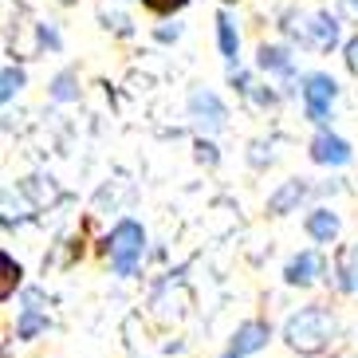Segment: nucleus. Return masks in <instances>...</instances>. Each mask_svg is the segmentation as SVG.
I'll return each mask as SVG.
<instances>
[{
	"label": "nucleus",
	"mask_w": 358,
	"mask_h": 358,
	"mask_svg": "<svg viewBox=\"0 0 358 358\" xmlns=\"http://www.w3.org/2000/svg\"><path fill=\"white\" fill-rule=\"evenodd\" d=\"M338 40H343V28L331 12H311L299 28V43L315 48V52H331V48H338Z\"/></svg>",
	"instance_id": "nucleus-6"
},
{
	"label": "nucleus",
	"mask_w": 358,
	"mask_h": 358,
	"mask_svg": "<svg viewBox=\"0 0 358 358\" xmlns=\"http://www.w3.org/2000/svg\"><path fill=\"white\" fill-rule=\"evenodd\" d=\"M142 4H146V8H154L158 16H169V12H181L189 0H142Z\"/></svg>",
	"instance_id": "nucleus-18"
},
{
	"label": "nucleus",
	"mask_w": 358,
	"mask_h": 358,
	"mask_svg": "<svg viewBox=\"0 0 358 358\" xmlns=\"http://www.w3.org/2000/svg\"><path fill=\"white\" fill-rule=\"evenodd\" d=\"M307 154H311V162L323 169H343L355 162V150H350V142L343 134H335V130H315V138H311V146H307Z\"/></svg>",
	"instance_id": "nucleus-5"
},
{
	"label": "nucleus",
	"mask_w": 358,
	"mask_h": 358,
	"mask_svg": "<svg viewBox=\"0 0 358 358\" xmlns=\"http://www.w3.org/2000/svg\"><path fill=\"white\" fill-rule=\"evenodd\" d=\"M338 287H343L347 295H358V244L347 248L343 260H338Z\"/></svg>",
	"instance_id": "nucleus-14"
},
{
	"label": "nucleus",
	"mask_w": 358,
	"mask_h": 358,
	"mask_svg": "<svg viewBox=\"0 0 358 358\" xmlns=\"http://www.w3.org/2000/svg\"><path fill=\"white\" fill-rule=\"evenodd\" d=\"M48 327H52L48 311L36 307V303H28V307H20V315H16V338H20V343H32V338H40Z\"/></svg>",
	"instance_id": "nucleus-13"
},
{
	"label": "nucleus",
	"mask_w": 358,
	"mask_h": 358,
	"mask_svg": "<svg viewBox=\"0 0 358 358\" xmlns=\"http://www.w3.org/2000/svg\"><path fill=\"white\" fill-rule=\"evenodd\" d=\"M0 268H4V287H0V299H12V292L20 287V275L24 268L12 260V252H0Z\"/></svg>",
	"instance_id": "nucleus-17"
},
{
	"label": "nucleus",
	"mask_w": 358,
	"mask_h": 358,
	"mask_svg": "<svg viewBox=\"0 0 358 358\" xmlns=\"http://www.w3.org/2000/svg\"><path fill=\"white\" fill-rule=\"evenodd\" d=\"M347 4H350V12H355V16H358V0H347Z\"/></svg>",
	"instance_id": "nucleus-24"
},
{
	"label": "nucleus",
	"mask_w": 358,
	"mask_h": 358,
	"mask_svg": "<svg viewBox=\"0 0 358 358\" xmlns=\"http://www.w3.org/2000/svg\"><path fill=\"white\" fill-rule=\"evenodd\" d=\"M146 224L134 221V217H122L115 229L106 232V256H110V272L118 280H134L142 272V260H146Z\"/></svg>",
	"instance_id": "nucleus-2"
},
{
	"label": "nucleus",
	"mask_w": 358,
	"mask_h": 358,
	"mask_svg": "<svg viewBox=\"0 0 358 358\" xmlns=\"http://www.w3.org/2000/svg\"><path fill=\"white\" fill-rule=\"evenodd\" d=\"M48 95H52L55 103H75V99H79V75H75V71H59L52 79V91H48Z\"/></svg>",
	"instance_id": "nucleus-16"
},
{
	"label": "nucleus",
	"mask_w": 358,
	"mask_h": 358,
	"mask_svg": "<svg viewBox=\"0 0 358 358\" xmlns=\"http://www.w3.org/2000/svg\"><path fill=\"white\" fill-rule=\"evenodd\" d=\"M40 40L48 43L52 52H59V48H64V40H59V32H55V24H52V20H48V24H40Z\"/></svg>",
	"instance_id": "nucleus-20"
},
{
	"label": "nucleus",
	"mask_w": 358,
	"mask_h": 358,
	"mask_svg": "<svg viewBox=\"0 0 358 358\" xmlns=\"http://www.w3.org/2000/svg\"><path fill=\"white\" fill-rule=\"evenodd\" d=\"M303 232L311 236L315 244H335L338 232H343V221H338L335 209H327V205H319V209H311L303 217Z\"/></svg>",
	"instance_id": "nucleus-10"
},
{
	"label": "nucleus",
	"mask_w": 358,
	"mask_h": 358,
	"mask_svg": "<svg viewBox=\"0 0 358 358\" xmlns=\"http://www.w3.org/2000/svg\"><path fill=\"white\" fill-rule=\"evenodd\" d=\"M335 311L323 303H307L299 307V311H292V315L284 319V343L287 350H295V355L303 358H315L323 355L327 347H331V338H335Z\"/></svg>",
	"instance_id": "nucleus-1"
},
{
	"label": "nucleus",
	"mask_w": 358,
	"mask_h": 358,
	"mask_svg": "<svg viewBox=\"0 0 358 358\" xmlns=\"http://www.w3.org/2000/svg\"><path fill=\"white\" fill-rule=\"evenodd\" d=\"M59 4H75V0H59Z\"/></svg>",
	"instance_id": "nucleus-25"
},
{
	"label": "nucleus",
	"mask_w": 358,
	"mask_h": 358,
	"mask_svg": "<svg viewBox=\"0 0 358 358\" xmlns=\"http://www.w3.org/2000/svg\"><path fill=\"white\" fill-rule=\"evenodd\" d=\"M323 272H327L323 252H319V248H299V252L284 264V284L287 287H311V284H319Z\"/></svg>",
	"instance_id": "nucleus-7"
},
{
	"label": "nucleus",
	"mask_w": 358,
	"mask_h": 358,
	"mask_svg": "<svg viewBox=\"0 0 358 358\" xmlns=\"http://www.w3.org/2000/svg\"><path fill=\"white\" fill-rule=\"evenodd\" d=\"M256 67H260L264 75H272V79H284V83L295 79V55H292L287 43H260Z\"/></svg>",
	"instance_id": "nucleus-8"
},
{
	"label": "nucleus",
	"mask_w": 358,
	"mask_h": 358,
	"mask_svg": "<svg viewBox=\"0 0 358 358\" xmlns=\"http://www.w3.org/2000/svg\"><path fill=\"white\" fill-rule=\"evenodd\" d=\"M197 158H201V162H209V166H217V146L201 138V142H197Z\"/></svg>",
	"instance_id": "nucleus-21"
},
{
	"label": "nucleus",
	"mask_w": 358,
	"mask_h": 358,
	"mask_svg": "<svg viewBox=\"0 0 358 358\" xmlns=\"http://www.w3.org/2000/svg\"><path fill=\"white\" fill-rule=\"evenodd\" d=\"M221 358H244V355H236V350H232V347H229V350H224V355H221Z\"/></svg>",
	"instance_id": "nucleus-23"
},
{
	"label": "nucleus",
	"mask_w": 358,
	"mask_h": 358,
	"mask_svg": "<svg viewBox=\"0 0 358 358\" xmlns=\"http://www.w3.org/2000/svg\"><path fill=\"white\" fill-rule=\"evenodd\" d=\"M303 197H307V181L303 178H287L268 193V213H272V217H287V213L299 209Z\"/></svg>",
	"instance_id": "nucleus-11"
},
{
	"label": "nucleus",
	"mask_w": 358,
	"mask_h": 358,
	"mask_svg": "<svg viewBox=\"0 0 358 358\" xmlns=\"http://www.w3.org/2000/svg\"><path fill=\"white\" fill-rule=\"evenodd\" d=\"M24 87H28V71H24V67L8 64L4 71H0V99H4V103H12Z\"/></svg>",
	"instance_id": "nucleus-15"
},
{
	"label": "nucleus",
	"mask_w": 358,
	"mask_h": 358,
	"mask_svg": "<svg viewBox=\"0 0 358 358\" xmlns=\"http://www.w3.org/2000/svg\"><path fill=\"white\" fill-rule=\"evenodd\" d=\"M299 99H303L307 122H315L319 130H327V118H331L335 99H338V83L327 71H307L299 79Z\"/></svg>",
	"instance_id": "nucleus-3"
},
{
	"label": "nucleus",
	"mask_w": 358,
	"mask_h": 358,
	"mask_svg": "<svg viewBox=\"0 0 358 358\" xmlns=\"http://www.w3.org/2000/svg\"><path fill=\"white\" fill-rule=\"evenodd\" d=\"M268 343H272V323H264V319H244L236 331H232V343L229 347L236 350V355H260V350H268Z\"/></svg>",
	"instance_id": "nucleus-9"
},
{
	"label": "nucleus",
	"mask_w": 358,
	"mask_h": 358,
	"mask_svg": "<svg viewBox=\"0 0 358 358\" xmlns=\"http://www.w3.org/2000/svg\"><path fill=\"white\" fill-rule=\"evenodd\" d=\"M189 118H193V127H197L201 134H221V130L229 127V106L221 103L217 91L197 87V91L189 95Z\"/></svg>",
	"instance_id": "nucleus-4"
},
{
	"label": "nucleus",
	"mask_w": 358,
	"mask_h": 358,
	"mask_svg": "<svg viewBox=\"0 0 358 358\" xmlns=\"http://www.w3.org/2000/svg\"><path fill=\"white\" fill-rule=\"evenodd\" d=\"M217 43H221V55L229 67H241V32H236V20L232 12H217Z\"/></svg>",
	"instance_id": "nucleus-12"
},
{
	"label": "nucleus",
	"mask_w": 358,
	"mask_h": 358,
	"mask_svg": "<svg viewBox=\"0 0 358 358\" xmlns=\"http://www.w3.org/2000/svg\"><path fill=\"white\" fill-rule=\"evenodd\" d=\"M343 59H347V71L358 75V32L350 36L347 43H343Z\"/></svg>",
	"instance_id": "nucleus-19"
},
{
	"label": "nucleus",
	"mask_w": 358,
	"mask_h": 358,
	"mask_svg": "<svg viewBox=\"0 0 358 358\" xmlns=\"http://www.w3.org/2000/svg\"><path fill=\"white\" fill-rule=\"evenodd\" d=\"M178 36H181V28H178V24H173V28H162V32H158V40H178Z\"/></svg>",
	"instance_id": "nucleus-22"
}]
</instances>
